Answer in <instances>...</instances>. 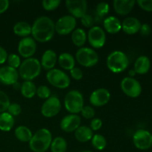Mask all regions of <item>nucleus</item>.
Listing matches in <instances>:
<instances>
[{"label": "nucleus", "instance_id": "nucleus-1", "mask_svg": "<svg viewBox=\"0 0 152 152\" xmlns=\"http://www.w3.org/2000/svg\"><path fill=\"white\" fill-rule=\"evenodd\" d=\"M55 33V23L48 16L38 17L31 26V34L34 40L47 42L53 38Z\"/></svg>", "mask_w": 152, "mask_h": 152}, {"label": "nucleus", "instance_id": "nucleus-2", "mask_svg": "<svg viewBox=\"0 0 152 152\" xmlns=\"http://www.w3.org/2000/svg\"><path fill=\"white\" fill-rule=\"evenodd\" d=\"M52 140V134L48 129H39L32 136L29 147L34 152H45L50 148Z\"/></svg>", "mask_w": 152, "mask_h": 152}, {"label": "nucleus", "instance_id": "nucleus-3", "mask_svg": "<svg viewBox=\"0 0 152 152\" xmlns=\"http://www.w3.org/2000/svg\"><path fill=\"white\" fill-rule=\"evenodd\" d=\"M41 63L36 58H28L21 63L19 75L25 81H31L41 73Z\"/></svg>", "mask_w": 152, "mask_h": 152}, {"label": "nucleus", "instance_id": "nucleus-4", "mask_svg": "<svg viewBox=\"0 0 152 152\" xmlns=\"http://www.w3.org/2000/svg\"><path fill=\"white\" fill-rule=\"evenodd\" d=\"M107 66L113 73L118 74L124 71L129 65L127 55L121 50H114L107 57Z\"/></svg>", "mask_w": 152, "mask_h": 152}, {"label": "nucleus", "instance_id": "nucleus-5", "mask_svg": "<svg viewBox=\"0 0 152 152\" xmlns=\"http://www.w3.org/2000/svg\"><path fill=\"white\" fill-rule=\"evenodd\" d=\"M65 109L72 114H77L81 112L84 107L83 96L79 91L72 90L66 94L64 99Z\"/></svg>", "mask_w": 152, "mask_h": 152}, {"label": "nucleus", "instance_id": "nucleus-6", "mask_svg": "<svg viewBox=\"0 0 152 152\" xmlns=\"http://www.w3.org/2000/svg\"><path fill=\"white\" fill-rule=\"evenodd\" d=\"M76 59L82 66L90 68L98 63L99 56L94 49L90 48H81L76 53Z\"/></svg>", "mask_w": 152, "mask_h": 152}, {"label": "nucleus", "instance_id": "nucleus-7", "mask_svg": "<svg viewBox=\"0 0 152 152\" xmlns=\"http://www.w3.org/2000/svg\"><path fill=\"white\" fill-rule=\"evenodd\" d=\"M46 79L50 85L57 88H66L71 84L70 77L64 71L57 68H53L48 71Z\"/></svg>", "mask_w": 152, "mask_h": 152}, {"label": "nucleus", "instance_id": "nucleus-8", "mask_svg": "<svg viewBox=\"0 0 152 152\" xmlns=\"http://www.w3.org/2000/svg\"><path fill=\"white\" fill-rule=\"evenodd\" d=\"M120 87L123 93L132 98H137L142 93V86L139 81L132 77H126L122 80Z\"/></svg>", "mask_w": 152, "mask_h": 152}, {"label": "nucleus", "instance_id": "nucleus-9", "mask_svg": "<svg viewBox=\"0 0 152 152\" xmlns=\"http://www.w3.org/2000/svg\"><path fill=\"white\" fill-rule=\"evenodd\" d=\"M133 143L139 150L149 149L152 147V134L145 129H139L134 134Z\"/></svg>", "mask_w": 152, "mask_h": 152}, {"label": "nucleus", "instance_id": "nucleus-10", "mask_svg": "<svg viewBox=\"0 0 152 152\" xmlns=\"http://www.w3.org/2000/svg\"><path fill=\"white\" fill-rule=\"evenodd\" d=\"M77 21L71 15L62 16L55 23V31L59 35H68L75 30Z\"/></svg>", "mask_w": 152, "mask_h": 152}, {"label": "nucleus", "instance_id": "nucleus-11", "mask_svg": "<svg viewBox=\"0 0 152 152\" xmlns=\"http://www.w3.org/2000/svg\"><path fill=\"white\" fill-rule=\"evenodd\" d=\"M62 108L60 100L56 96H50L45 101L41 108V113L44 117L50 118L57 115Z\"/></svg>", "mask_w": 152, "mask_h": 152}, {"label": "nucleus", "instance_id": "nucleus-12", "mask_svg": "<svg viewBox=\"0 0 152 152\" xmlns=\"http://www.w3.org/2000/svg\"><path fill=\"white\" fill-rule=\"evenodd\" d=\"M88 39L92 47L100 48L103 47L106 40L105 31L100 27L93 26L88 33Z\"/></svg>", "mask_w": 152, "mask_h": 152}, {"label": "nucleus", "instance_id": "nucleus-13", "mask_svg": "<svg viewBox=\"0 0 152 152\" xmlns=\"http://www.w3.org/2000/svg\"><path fill=\"white\" fill-rule=\"evenodd\" d=\"M66 7L71 16L76 18H82L86 14L88 8L86 0H68L65 1Z\"/></svg>", "mask_w": 152, "mask_h": 152}, {"label": "nucleus", "instance_id": "nucleus-14", "mask_svg": "<svg viewBox=\"0 0 152 152\" xmlns=\"http://www.w3.org/2000/svg\"><path fill=\"white\" fill-rule=\"evenodd\" d=\"M37 50V43L32 37H24L18 45L19 53L24 58H31Z\"/></svg>", "mask_w": 152, "mask_h": 152}, {"label": "nucleus", "instance_id": "nucleus-15", "mask_svg": "<svg viewBox=\"0 0 152 152\" xmlns=\"http://www.w3.org/2000/svg\"><path fill=\"white\" fill-rule=\"evenodd\" d=\"M111 94L107 89L101 88L94 91L91 94L89 100L91 104L95 107H101L106 105L110 100Z\"/></svg>", "mask_w": 152, "mask_h": 152}, {"label": "nucleus", "instance_id": "nucleus-16", "mask_svg": "<svg viewBox=\"0 0 152 152\" xmlns=\"http://www.w3.org/2000/svg\"><path fill=\"white\" fill-rule=\"evenodd\" d=\"M19 72L15 68L10 66H3L0 68V83L5 86H10L18 82Z\"/></svg>", "mask_w": 152, "mask_h": 152}, {"label": "nucleus", "instance_id": "nucleus-17", "mask_svg": "<svg viewBox=\"0 0 152 152\" xmlns=\"http://www.w3.org/2000/svg\"><path fill=\"white\" fill-rule=\"evenodd\" d=\"M81 118L77 114H68L60 122V128L65 132H75L80 126Z\"/></svg>", "mask_w": 152, "mask_h": 152}, {"label": "nucleus", "instance_id": "nucleus-18", "mask_svg": "<svg viewBox=\"0 0 152 152\" xmlns=\"http://www.w3.org/2000/svg\"><path fill=\"white\" fill-rule=\"evenodd\" d=\"M121 24L122 30L126 34H129V35L135 34L139 32L141 25H142L140 21L133 16L126 18Z\"/></svg>", "mask_w": 152, "mask_h": 152}, {"label": "nucleus", "instance_id": "nucleus-19", "mask_svg": "<svg viewBox=\"0 0 152 152\" xmlns=\"http://www.w3.org/2000/svg\"><path fill=\"white\" fill-rule=\"evenodd\" d=\"M134 0H115L114 1V8L116 13L121 16H125L130 13L134 7Z\"/></svg>", "mask_w": 152, "mask_h": 152}, {"label": "nucleus", "instance_id": "nucleus-20", "mask_svg": "<svg viewBox=\"0 0 152 152\" xmlns=\"http://www.w3.org/2000/svg\"><path fill=\"white\" fill-rule=\"evenodd\" d=\"M57 61L56 52L53 50H47L44 52L41 59V66L45 70L53 69Z\"/></svg>", "mask_w": 152, "mask_h": 152}, {"label": "nucleus", "instance_id": "nucleus-21", "mask_svg": "<svg viewBox=\"0 0 152 152\" xmlns=\"http://www.w3.org/2000/svg\"><path fill=\"white\" fill-rule=\"evenodd\" d=\"M103 26L105 31L111 34H115L122 30L121 22L114 16H108L104 19Z\"/></svg>", "mask_w": 152, "mask_h": 152}, {"label": "nucleus", "instance_id": "nucleus-22", "mask_svg": "<svg viewBox=\"0 0 152 152\" xmlns=\"http://www.w3.org/2000/svg\"><path fill=\"white\" fill-rule=\"evenodd\" d=\"M151 68V61L146 56H140L136 59L134 65V70L138 74H145Z\"/></svg>", "mask_w": 152, "mask_h": 152}, {"label": "nucleus", "instance_id": "nucleus-23", "mask_svg": "<svg viewBox=\"0 0 152 152\" xmlns=\"http://www.w3.org/2000/svg\"><path fill=\"white\" fill-rule=\"evenodd\" d=\"M74 136L77 140L80 142H86L93 137V131L86 126H80L75 131Z\"/></svg>", "mask_w": 152, "mask_h": 152}, {"label": "nucleus", "instance_id": "nucleus-24", "mask_svg": "<svg viewBox=\"0 0 152 152\" xmlns=\"http://www.w3.org/2000/svg\"><path fill=\"white\" fill-rule=\"evenodd\" d=\"M14 118L7 112L0 114V130L2 132H9L14 126Z\"/></svg>", "mask_w": 152, "mask_h": 152}, {"label": "nucleus", "instance_id": "nucleus-25", "mask_svg": "<svg viewBox=\"0 0 152 152\" xmlns=\"http://www.w3.org/2000/svg\"><path fill=\"white\" fill-rule=\"evenodd\" d=\"M58 62L60 67H62L65 70L71 71L74 68L75 65V59L74 56L69 53H61L58 58Z\"/></svg>", "mask_w": 152, "mask_h": 152}, {"label": "nucleus", "instance_id": "nucleus-26", "mask_svg": "<svg viewBox=\"0 0 152 152\" xmlns=\"http://www.w3.org/2000/svg\"><path fill=\"white\" fill-rule=\"evenodd\" d=\"M15 137L19 141L23 142H29L32 138V132L28 127L24 126H18L14 131Z\"/></svg>", "mask_w": 152, "mask_h": 152}, {"label": "nucleus", "instance_id": "nucleus-27", "mask_svg": "<svg viewBox=\"0 0 152 152\" xmlns=\"http://www.w3.org/2000/svg\"><path fill=\"white\" fill-rule=\"evenodd\" d=\"M13 32L19 37H27L31 34V26L26 22H19L13 26Z\"/></svg>", "mask_w": 152, "mask_h": 152}, {"label": "nucleus", "instance_id": "nucleus-28", "mask_svg": "<svg viewBox=\"0 0 152 152\" xmlns=\"http://www.w3.org/2000/svg\"><path fill=\"white\" fill-rule=\"evenodd\" d=\"M20 91L24 97L30 99L34 97L37 93V87L32 81H25L21 85Z\"/></svg>", "mask_w": 152, "mask_h": 152}, {"label": "nucleus", "instance_id": "nucleus-29", "mask_svg": "<svg viewBox=\"0 0 152 152\" xmlns=\"http://www.w3.org/2000/svg\"><path fill=\"white\" fill-rule=\"evenodd\" d=\"M71 40L76 46L82 47L84 45L87 40V35H86V31L82 28H77L74 30L71 34Z\"/></svg>", "mask_w": 152, "mask_h": 152}, {"label": "nucleus", "instance_id": "nucleus-30", "mask_svg": "<svg viewBox=\"0 0 152 152\" xmlns=\"http://www.w3.org/2000/svg\"><path fill=\"white\" fill-rule=\"evenodd\" d=\"M51 152H65L68 148L67 142L62 137H57L52 140L50 144Z\"/></svg>", "mask_w": 152, "mask_h": 152}, {"label": "nucleus", "instance_id": "nucleus-31", "mask_svg": "<svg viewBox=\"0 0 152 152\" xmlns=\"http://www.w3.org/2000/svg\"><path fill=\"white\" fill-rule=\"evenodd\" d=\"M92 145L96 148V150L102 151L106 147L107 142L105 137L101 134H95L94 135L91 139Z\"/></svg>", "mask_w": 152, "mask_h": 152}, {"label": "nucleus", "instance_id": "nucleus-32", "mask_svg": "<svg viewBox=\"0 0 152 152\" xmlns=\"http://www.w3.org/2000/svg\"><path fill=\"white\" fill-rule=\"evenodd\" d=\"M10 105V99L4 91H0V113L5 112Z\"/></svg>", "mask_w": 152, "mask_h": 152}, {"label": "nucleus", "instance_id": "nucleus-33", "mask_svg": "<svg viewBox=\"0 0 152 152\" xmlns=\"http://www.w3.org/2000/svg\"><path fill=\"white\" fill-rule=\"evenodd\" d=\"M37 96L39 98L43 99H47L51 95V91H50V88L46 86H40L37 88Z\"/></svg>", "mask_w": 152, "mask_h": 152}, {"label": "nucleus", "instance_id": "nucleus-34", "mask_svg": "<svg viewBox=\"0 0 152 152\" xmlns=\"http://www.w3.org/2000/svg\"><path fill=\"white\" fill-rule=\"evenodd\" d=\"M108 11H109V5L108 3L104 2V1L98 3L96 7V13L98 16L103 17L105 15L108 14Z\"/></svg>", "mask_w": 152, "mask_h": 152}, {"label": "nucleus", "instance_id": "nucleus-35", "mask_svg": "<svg viewBox=\"0 0 152 152\" xmlns=\"http://www.w3.org/2000/svg\"><path fill=\"white\" fill-rule=\"evenodd\" d=\"M7 62H8V66L11 68L16 69L17 68H19L21 65V60L19 56L17 54L15 53H10L7 56Z\"/></svg>", "mask_w": 152, "mask_h": 152}, {"label": "nucleus", "instance_id": "nucleus-36", "mask_svg": "<svg viewBox=\"0 0 152 152\" xmlns=\"http://www.w3.org/2000/svg\"><path fill=\"white\" fill-rule=\"evenodd\" d=\"M61 4L60 0H43L42 7L46 10H53Z\"/></svg>", "mask_w": 152, "mask_h": 152}, {"label": "nucleus", "instance_id": "nucleus-37", "mask_svg": "<svg viewBox=\"0 0 152 152\" xmlns=\"http://www.w3.org/2000/svg\"><path fill=\"white\" fill-rule=\"evenodd\" d=\"M7 111V113L14 117V116H19L21 114L22 108H21L20 105H19L18 103H12L9 105Z\"/></svg>", "mask_w": 152, "mask_h": 152}, {"label": "nucleus", "instance_id": "nucleus-38", "mask_svg": "<svg viewBox=\"0 0 152 152\" xmlns=\"http://www.w3.org/2000/svg\"><path fill=\"white\" fill-rule=\"evenodd\" d=\"M82 116L86 119H92L95 115V111L91 106H84L82 109Z\"/></svg>", "mask_w": 152, "mask_h": 152}, {"label": "nucleus", "instance_id": "nucleus-39", "mask_svg": "<svg viewBox=\"0 0 152 152\" xmlns=\"http://www.w3.org/2000/svg\"><path fill=\"white\" fill-rule=\"evenodd\" d=\"M137 3L139 7L145 11H152V0H137Z\"/></svg>", "mask_w": 152, "mask_h": 152}, {"label": "nucleus", "instance_id": "nucleus-40", "mask_svg": "<svg viewBox=\"0 0 152 152\" xmlns=\"http://www.w3.org/2000/svg\"><path fill=\"white\" fill-rule=\"evenodd\" d=\"M81 22L86 28H91V27L92 28L94 20V18L91 15L86 13L85 16H83L81 18Z\"/></svg>", "mask_w": 152, "mask_h": 152}, {"label": "nucleus", "instance_id": "nucleus-41", "mask_svg": "<svg viewBox=\"0 0 152 152\" xmlns=\"http://www.w3.org/2000/svg\"><path fill=\"white\" fill-rule=\"evenodd\" d=\"M70 74H71V77L73 79L76 80H82L83 77V71L80 68H77V67H74V68L70 71Z\"/></svg>", "mask_w": 152, "mask_h": 152}, {"label": "nucleus", "instance_id": "nucleus-42", "mask_svg": "<svg viewBox=\"0 0 152 152\" xmlns=\"http://www.w3.org/2000/svg\"><path fill=\"white\" fill-rule=\"evenodd\" d=\"M102 126V120L99 118H94L91 122V129L92 131H98Z\"/></svg>", "mask_w": 152, "mask_h": 152}, {"label": "nucleus", "instance_id": "nucleus-43", "mask_svg": "<svg viewBox=\"0 0 152 152\" xmlns=\"http://www.w3.org/2000/svg\"><path fill=\"white\" fill-rule=\"evenodd\" d=\"M151 28L148 24L147 23H144L142 24L141 25V28L140 29L139 32L140 33L142 37H148L150 34H151Z\"/></svg>", "mask_w": 152, "mask_h": 152}, {"label": "nucleus", "instance_id": "nucleus-44", "mask_svg": "<svg viewBox=\"0 0 152 152\" xmlns=\"http://www.w3.org/2000/svg\"><path fill=\"white\" fill-rule=\"evenodd\" d=\"M7 53L4 48L0 46V65L4 63L7 59Z\"/></svg>", "mask_w": 152, "mask_h": 152}, {"label": "nucleus", "instance_id": "nucleus-45", "mask_svg": "<svg viewBox=\"0 0 152 152\" xmlns=\"http://www.w3.org/2000/svg\"><path fill=\"white\" fill-rule=\"evenodd\" d=\"M8 0H0V14L3 13L7 10L9 7Z\"/></svg>", "mask_w": 152, "mask_h": 152}, {"label": "nucleus", "instance_id": "nucleus-46", "mask_svg": "<svg viewBox=\"0 0 152 152\" xmlns=\"http://www.w3.org/2000/svg\"><path fill=\"white\" fill-rule=\"evenodd\" d=\"M129 77H132L133 78V77H134L135 74H136V72L134 71V70H130L129 72Z\"/></svg>", "mask_w": 152, "mask_h": 152}, {"label": "nucleus", "instance_id": "nucleus-47", "mask_svg": "<svg viewBox=\"0 0 152 152\" xmlns=\"http://www.w3.org/2000/svg\"><path fill=\"white\" fill-rule=\"evenodd\" d=\"M80 152H93V151H88V150H85V151H80Z\"/></svg>", "mask_w": 152, "mask_h": 152}]
</instances>
